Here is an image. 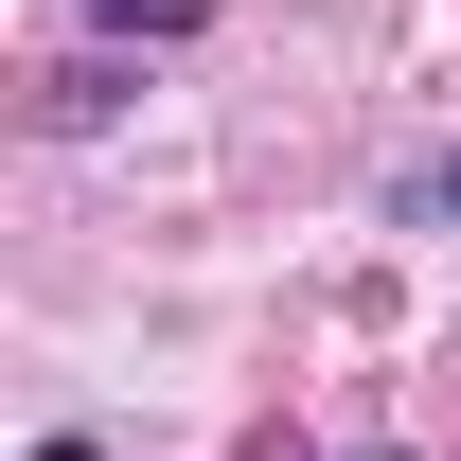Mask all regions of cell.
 Segmentation results:
<instances>
[{"label": "cell", "mask_w": 461, "mask_h": 461, "mask_svg": "<svg viewBox=\"0 0 461 461\" xmlns=\"http://www.w3.org/2000/svg\"><path fill=\"white\" fill-rule=\"evenodd\" d=\"M36 461H107V444H89V426H54V444H36Z\"/></svg>", "instance_id": "cell-3"}, {"label": "cell", "mask_w": 461, "mask_h": 461, "mask_svg": "<svg viewBox=\"0 0 461 461\" xmlns=\"http://www.w3.org/2000/svg\"><path fill=\"white\" fill-rule=\"evenodd\" d=\"M89 18H107V36H195L213 0H89Z\"/></svg>", "instance_id": "cell-1"}, {"label": "cell", "mask_w": 461, "mask_h": 461, "mask_svg": "<svg viewBox=\"0 0 461 461\" xmlns=\"http://www.w3.org/2000/svg\"><path fill=\"white\" fill-rule=\"evenodd\" d=\"M408 213H444V230H461V160H426V177H408Z\"/></svg>", "instance_id": "cell-2"}]
</instances>
